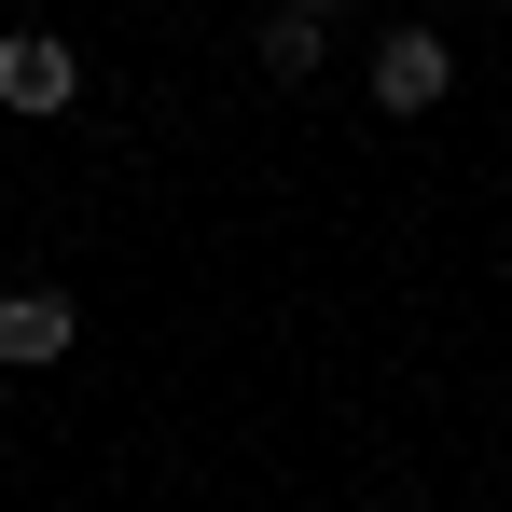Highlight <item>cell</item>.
Masks as SVG:
<instances>
[{
  "instance_id": "3",
  "label": "cell",
  "mask_w": 512,
  "mask_h": 512,
  "mask_svg": "<svg viewBox=\"0 0 512 512\" xmlns=\"http://www.w3.org/2000/svg\"><path fill=\"white\" fill-rule=\"evenodd\" d=\"M443 84H457V42L443 28H388L374 42V111H443Z\"/></svg>"
},
{
  "instance_id": "1",
  "label": "cell",
  "mask_w": 512,
  "mask_h": 512,
  "mask_svg": "<svg viewBox=\"0 0 512 512\" xmlns=\"http://www.w3.org/2000/svg\"><path fill=\"white\" fill-rule=\"evenodd\" d=\"M84 97V56L56 28H0V111H70Z\"/></svg>"
},
{
  "instance_id": "2",
  "label": "cell",
  "mask_w": 512,
  "mask_h": 512,
  "mask_svg": "<svg viewBox=\"0 0 512 512\" xmlns=\"http://www.w3.org/2000/svg\"><path fill=\"white\" fill-rule=\"evenodd\" d=\"M70 346H84L70 291H42V277H28V291H0V374H56Z\"/></svg>"
},
{
  "instance_id": "4",
  "label": "cell",
  "mask_w": 512,
  "mask_h": 512,
  "mask_svg": "<svg viewBox=\"0 0 512 512\" xmlns=\"http://www.w3.org/2000/svg\"><path fill=\"white\" fill-rule=\"evenodd\" d=\"M319 56H333V14H319V0H291V14H263V70H277V84H305Z\"/></svg>"
}]
</instances>
